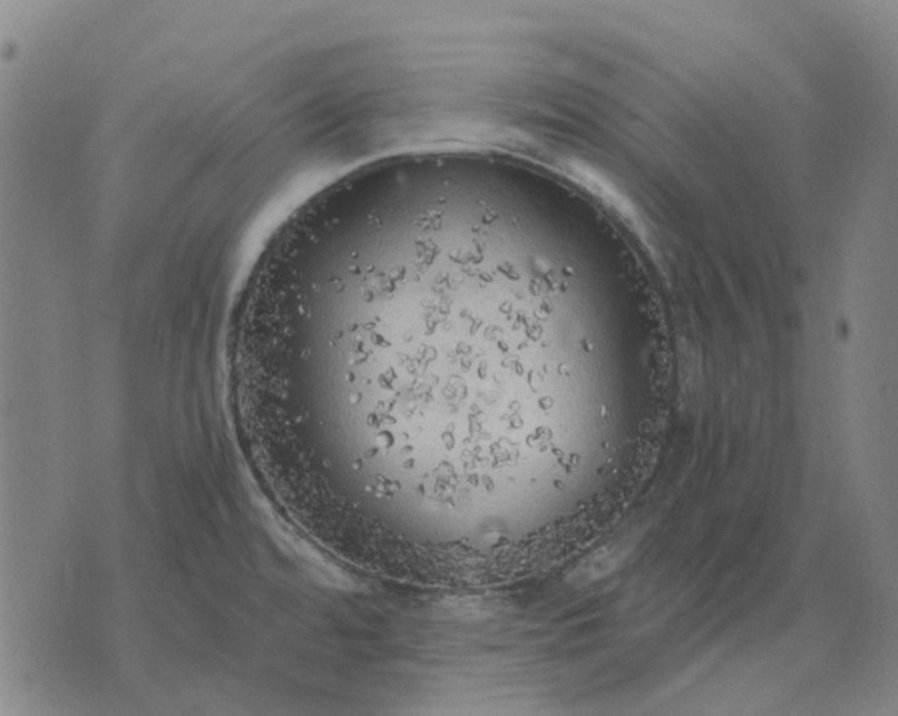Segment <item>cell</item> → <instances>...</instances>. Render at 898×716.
<instances>
[{
	"instance_id": "6da1fadb",
	"label": "cell",
	"mask_w": 898,
	"mask_h": 716,
	"mask_svg": "<svg viewBox=\"0 0 898 716\" xmlns=\"http://www.w3.org/2000/svg\"><path fill=\"white\" fill-rule=\"evenodd\" d=\"M637 542L638 540L633 538L614 540V542L606 545L605 548L596 550L585 561H582L579 568L572 571L569 576L570 583H592V581L607 576L627 560L628 556L636 549Z\"/></svg>"
}]
</instances>
